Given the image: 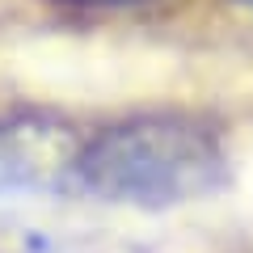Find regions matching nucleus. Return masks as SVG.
Returning <instances> with one entry per match:
<instances>
[{"label": "nucleus", "mask_w": 253, "mask_h": 253, "mask_svg": "<svg viewBox=\"0 0 253 253\" xmlns=\"http://www.w3.org/2000/svg\"><path fill=\"white\" fill-rule=\"evenodd\" d=\"M228 181V152L190 114H135L84 139L76 190L114 207L169 211L199 203Z\"/></svg>", "instance_id": "obj_1"}, {"label": "nucleus", "mask_w": 253, "mask_h": 253, "mask_svg": "<svg viewBox=\"0 0 253 253\" xmlns=\"http://www.w3.org/2000/svg\"><path fill=\"white\" fill-rule=\"evenodd\" d=\"M241 4H245V9H253V0H241Z\"/></svg>", "instance_id": "obj_4"}, {"label": "nucleus", "mask_w": 253, "mask_h": 253, "mask_svg": "<svg viewBox=\"0 0 253 253\" xmlns=\"http://www.w3.org/2000/svg\"><path fill=\"white\" fill-rule=\"evenodd\" d=\"M72 4H101V9H110V4H139V0H72Z\"/></svg>", "instance_id": "obj_3"}, {"label": "nucleus", "mask_w": 253, "mask_h": 253, "mask_svg": "<svg viewBox=\"0 0 253 253\" xmlns=\"http://www.w3.org/2000/svg\"><path fill=\"white\" fill-rule=\"evenodd\" d=\"M84 139L51 114L0 118V199L4 194H51L76 186V161Z\"/></svg>", "instance_id": "obj_2"}]
</instances>
